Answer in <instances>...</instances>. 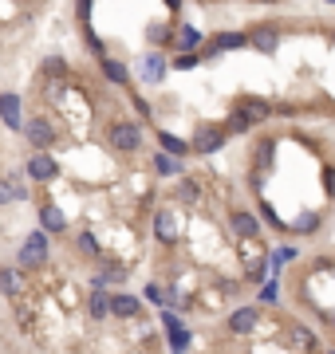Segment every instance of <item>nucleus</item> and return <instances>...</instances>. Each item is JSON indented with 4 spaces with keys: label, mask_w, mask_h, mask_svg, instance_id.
<instances>
[{
    "label": "nucleus",
    "mask_w": 335,
    "mask_h": 354,
    "mask_svg": "<svg viewBox=\"0 0 335 354\" xmlns=\"http://www.w3.org/2000/svg\"><path fill=\"white\" fill-rule=\"evenodd\" d=\"M174 67L177 71H190V67H197V55H193V51H182V55L174 59Z\"/></svg>",
    "instance_id": "c756f323"
},
{
    "label": "nucleus",
    "mask_w": 335,
    "mask_h": 354,
    "mask_svg": "<svg viewBox=\"0 0 335 354\" xmlns=\"http://www.w3.org/2000/svg\"><path fill=\"white\" fill-rule=\"evenodd\" d=\"M256 327H260V311H256V307H237V311L229 315V331H233V335H253Z\"/></svg>",
    "instance_id": "9d476101"
},
{
    "label": "nucleus",
    "mask_w": 335,
    "mask_h": 354,
    "mask_svg": "<svg viewBox=\"0 0 335 354\" xmlns=\"http://www.w3.org/2000/svg\"><path fill=\"white\" fill-rule=\"evenodd\" d=\"M245 44H249L245 32H221V36L209 40V51H237V48H245Z\"/></svg>",
    "instance_id": "ddd939ff"
},
{
    "label": "nucleus",
    "mask_w": 335,
    "mask_h": 354,
    "mask_svg": "<svg viewBox=\"0 0 335 354\" xmlns=\"http://www.w3.org/2000/svg\"><path fill=\"white\" fill-rule=\"evenodd\" d=\"M0 122L12 130V134H20L24 122H28V118H24V103H20L16 91H4V95H0Z\"/></svg>",
    "instance_id": "39448f33"
},
{
    "label": "nucleus",
    "mask_w": 335,
    "mask_h": 354,
    "mask_svg": "<svg viewBox=\"0 0 335 354\" xmlns=\"http://www.w3.org/2000/svg\"><path fill=\"white\" fill-rule=\"evenodd\" d=\"M221 146H225V130H217V126L193 134V150H197V154H213V150H221Z\"/></svg>",
    "instance_id": "9b49d317"
},
{
    "label": "nucleus",
    "mask_w": 335,
    "mask_h": 354,
    "mask_svg": "<svg viewBox=\"0 0 335 354\" xmlns=\"http://www.w3.org/2000/svg\"><path fill=\"white\" fill-rule=\"evenodd\" d=\"M197 197H201V189H197V185H193L190 177H186V181H177V201H186V205H193V201H197Z\"/></svg>",
    "instance_id": "b1692460"
},
{
    "label": "nucleus",
    "mask_w": 335,
    "mask_h": 354,
    "mask_svg": "<svg viewBox=\"0 0 335 354\" xmlns=\"http://www.w3.org/2000/svg\"><path fill=\"white\" fill-rule=\"evenodd\" d=\"M233 232L245 236V241H253V236H260V225H256V217H249V213H233Z\"/></svg>",
    "instance_id": "aec40b11"
},
{
    "label": "nucleus",
    "mask_w": 335,
    "mask_h": 354,
    "mask_svg": "<svg viewBox=\"0 0 335 354\" xmlns=\"http://www.w3.org/2000/svg\"><path fill=\"white\" fill-rule=\"evenodd\" d=\"M134 71H138V79L142 83H162L166 79V55H162V51H146Z\"/></svg>",
    "instance_id": "6e6552de"
},
{
    "label": "nucleus",
    "mask_w": 335,
    "mask_h": 354,
    "mask_svg": "<svg viewBox=\"0 0 335 354\" xmlns=\"http://www.w3.org/2000/svg\"><path fill=\"white\" fill-rule=\"evenodd\" d=\"M162 323H166V331H170V346H174V351H186V346H190V331L182 327V319L170 315V311H162Z\"/></svg>",
    "instance_id": "f8f14e48"
},
{
    "label": "nucleus",
    "mask_w": 335,
    "mask_h": 354,
    "mask_svg": "<svg viewBox=\"0 0 335 354\" xmlns=\"http://www.w3.org/2000/svg\"><path fill=\"white\" fill-rule=\"evenodd\" d=\"M75 16H79V28L91 24V0H75Z\"/></svg>",
    "instance_id": "cd10ccee"
},
{
    "label": "nucleus",
    "mask_w": 335,
    "mask_h": 354,
    "mask_svg": "<svg viewBox=\"0 0 335 354\" xmlns=\"http://www.w3.org/2000/svg\"><path fill=\"white\" fill-rule=\"evenodd\" d=\"M24 169H28V177H32V181L48 185V181H55V177H60V161L51 158L48 150H36L32 158H28V165H24Z\"/></svg>",
    "instance_id": "20e7f679"
},
{
    "label": "nucleus",
    "mask_w": 335,
    "mask_h": 354,
    "mask_svg": "<svg viewBox=\"0 0 335 354\" xmlns=\"http://www.w3.org/2000/svg\"><path fill=\"white\" fill-rule=\"evenodd\" d=\"M269 103H260V98H240L237 107H233V114H229V130H249L253 122H260V118H269Z\"/></svg>",
    "instance_id": "7ed1b4c3"
},
{
    "label": "nucleus",
    "mask_w": 335,
    "mask_h": 354,
    "mask_svg": "<svg viewBox=\"0 0 335 354\" xmlns=\"http://www.w3.org/2000/svg\"><path fill=\"white\" fill-rule=\"evenodd\" d=\"M292 342H296L300 351H312V346H316V335H312L308 327H292Z\"/></svg>",
    "instance_id": "393cba45"
},
{
    "label": "nucleus",
    "mask_w": 335,
    "mask_h": 354,
    "mask_svg": "<svg viewBox=\"0 0 335 354\" xmlns=\"http://www.w3.org/2000/svg\"><path fill=\"white\" fill-rule=\"evenodd\" d=\"M249 44H253L256 51H264V55H272V51H276V44H280V36H276V28H253V36H249Z\"/></svg>",
    "instance_id": "4468645a"
},
{
    "label": "nucleus",
    "mask_w": 335,
    "mask_h": 354,
    "mask_svg": "<svg viewBox=\"0 0 335 354\" xmlns=\"http://www.w3.org/2000/svg\"><path fill=\"white\" fill-rule=\"evenodd\" d=\"M166 8H170V12H177V8H182V0H166Z\"/></svg>",
    "instance_id": "72a5a7b5"
},
{
    "label": "nucleus",
    "mask_w": 335,
    "mask_h": 354,
    "mask_svg": "<svg viewBox=\"0 0 335 354\" xmlns=\"http://www.w3.org/2000/svg\"><path fill=\"white\" fill-rule=\"evenodd\" d=\"M16 201H20V193H16V185H12V177L0 174V209L4 205H16Z\"/></svg>",
    "instance_id": "5701e85b"
},
{
    "label": "nucleus",
    "mask_w": 335,
    "mask_h": 354,
    "mask_svg": "<svg viewBox=\"0 0 335 354\" xmlns=\"http://www.w3.org/2000/svg\"><path fill=\"white\" fill-rule=\"evenodd\" d=\"M99 64H103V75H107L111 83H119V87H123V83H130L127 64H119V59H111V55H99Z\"/></svg>",
    "instance_id": "f3484780"
},
{
    "label": "nucleus",
    "mask_w": 335,
    "mask_h": 354,
    "mask_svg": "<svg viewBox=\"0 0 335 354\" xmlns=\"http://www.w3.org/2000/svg\"><path fill=\"white\" fill-rule=\"evenodd\" d=\"M24 138L32 150H51L55 146V126H51L48 118H28L24 122Z\"/></svg>",
    "instance_id": "423d86ee"
},
{
    "label": "nucleus",
    "mask_w": 335,
    "mask_h": 354,
    "mask_svg": "<svg viewBox=\"0 0 335 354\" xmlns=\"http://www.w3.org/2000/svg\"><path fill=\"white\" fill-rule=\"evenodd\" d=\"M260 299H264V303H276V284H269V288L260 291Z\"/></svg>",
    "instance_id": "473e14b6"
},
{
    "label": "nucleus",
    "mask_w": 335,
    "mask_h": 354,
    "mask_svg": "<svg viewBox=\"0 0 335 354\" xmlns=\"http://www.w3.org/2000/svg\"><path fill=\"white\" fill-rule=\"evenodd\" d=\"M154 236H158L162 244H174L177 236H182V221H177L174 209H158V213H154Z\"/></svg>",
    "instance_id": "0eeeda50"
},
{
    "label": "nucleus",
    "mask_w": 335,
    "mask_h": 354,
    "mask_svg": "<svg viewBox=\"0 0 335 354\" xmlns=\"http://www.w3.org/2000/svg\"><path fill=\"white\" fill-rule=\"evenodd\" d=\"M332 323H335V319H332Z\"/></svg>",
    "instance_id": "f704fd0d"
},
{
    "label": "nucleus",
    "mask_w": 335,
    "mask_h": 354,
    "mask_svg": "<svg viewBox=\"0 0 335 354\" xmlns=\"http://www.w3.org/2000/svg\"><path fill=\"white\" fill-rule=\"evenodd\" d=\"M158 142L166 154H177V158H186L193 150V142H186V138H177V134H170V130H158Z\"/></svg>",
    "instance_id": "dca6fc26"
},
{
    "label": "nucleus",
    "mask_w": 335,
    "mask_h": 354,
    "mask_svg": "<svg viewBox=\"0 0 335 354\" xmlns=\"http://www.w3.org/2000/svg\"><path fill=\"white\" fill-rule=\"evenodd\" d=\"M75 248H79L83 256H99V241L91 232H79V236H75Z\"/></svg>",
    "instance_id": "a878e982"
},
{
    "label": "nucleus",
    "mask_w": 335,
    "mask_h": 354,
    "mask_svg": "<svg viewBox=\"0 0 335 354\" xmlns=\"http://www.w3.org/2000/svg\"><path fill=\"white\" fill-rule=\"evenodd\" d=\"M67 64L60 59V55H51V59H44V75H64Z\"/></svg>",
    "instance_id": "c85d7f7f"
},
{
    "label": "nucleus",
    "mask_w": 335,
    "mask_h": 354,
    "mask_svg": "<svg viewBox=\"0 0 335 354\" xmlns=\"http://www.w3.org/2000/svg\"><path fill=\"white\" fill-rule=\"evenodd\" d=\"M197 44H201V32H197V28H190V24H182V28L174 32V48H182V51H193Z\"/></svg>",
    "instance_id": "412c9836"
},
{
    "label": "nucleus",
    "mask_w": 335,
    "mask_h": 354,
    "mask_svg": "<svg viewBox=\"0 0 335 354\" xmlns=\"http://www.w3.org/2000/svg\"><path fill=\"white\" fill-rule=\"evenodd\" d=\"M146 299H150V303H166V291H162L158 284H150V288H146Z\"/></svg>",
    "instance_id": "7c9ffc66"
},
{
    "label": "nucleus",
    "mask_w": 335,
    "mask_h": 354,
    "mask_svg": "<svg viewBox=\"0 0 335 354\" xmlns=\"http://www.w3.org/2000/svg\"><path fill=\"white\" fill-rule=\"evenodd\" d=\"M154 169H158V177H177L182 174V158L162 150V154H154Z\"/></svg>",
    "instance_id": "6ab92c4d"
},
{
    "label": "nucleus",
    "mask_w": 335,
    "mask_h": 354,
    "mask_svg": "<svg viewBox=\"0 0 335 354\" xmlns=\"http://www.w3.org/2000/svg\"><path fill=\"white\" fill-rule=\"evenodd\" d=\"M40 225L48 228V232H64L67 228V217L55 205H40Z\"/></svg>",
    "instance_id": "a211bd4d"
},
{
    "label": "nucleus",
    "mask_w": 335,
    "mask_h": 354,
    "mask_svg": "<svg viewBox=\"0 0 335 354\" xmlns=\"http://www.w3.org/2000/svg\"><path fill=\"white\" fill-rule=\"evenodd\" d=\"M48 252H51L48 228H36V232H28L24 244H20L16 264H20V268H44V264H48Z\"/></svg>",
    "instance_id": "f257e3e1"
},
{
    "label": "nucleus",
    "mask_w": 335,
    "mask_h": 354,
    "mask_svg": "<svg viewBox=\"0 0 335 354\" xmlns=\"http://www.w3.org/2000/svg\"><path fill=\"white\" fill-rule=\"evenodd\" d=\"M87 311H91V319H107V315H111V291L95 288L91 299H87Z\"/></svg>",
    "instance_id": "2eb2a0df"
},
{
    "label": "nucleus",
    "mask_w": 335,
    "mask_h": 354,
    "mask_svg": "<svg viewBox=\"0 0 335 354\" xmlns=\"http://www.w3.org/2000/svg\"><path fill=\"white\" fill-rule=\"evenodd\" d=\"M146 36L158 44V40H166V28H162V24H150V28H146Z\"/></svg>",
    "instance_id": "2f4dec72"
},
{
    "label": "nucleus",
    "mask_w": 335,
    "mask_h": 354,
    "mask_svg": "<svg viewBox=\"0 0 335 354\" xmlns=\"http://www.w3.org/2000/svg\"><path fill=\"white\" fill-rule=\"evenodd\" d=\"M8 177H12V185H16L20 201H28V181H24V177H28V169H24V174H20V169H8Z\"/></svg>",
    "instance_id": "bb28decb"
},
{
    "label": "nucleus",
    "mask_w": 335,
    "mask_h": 354,
    "mask_svg": "<svg viewBox=\"0 0 335 354\" xmlns=\"http://www.w3.org/2000/svg\"><path fill=\"white\" fill-rule=\"evenodd\" d=\"M0 291H4V295H16V291H20V264L0 272Z\"/></svg>",
    "instance_id": "4be33fe9"
},
{
    "label": "nucleus",
    "mask_w": 335,
    "mask_h": 354,
    "mask_svg": "<svg viewBox=\"0 0 335 354\" xmlns=\"http://www.w3.org/2000/svg\"><path fill=\"white\" fill-rule=\"evenodd\" d=\"M142 311V299L130 295V291H111V315L114 319H134Z\"/></svg>",
    "instance_id": "1a4fd4ad"
},
{
    "label": "nucleus",
    "mask_w": 335,
    "mask_h": 354,
    "mask_svg": "<svg viewBox=\"0 0 335 354\" xmlns=\"http://www.w3.org/2000/svg\"><path fill=\"white\" fill-rule=\"evenodd\" d=\"M107 142H111V150H119V154H134V150L142 146V126H138V122H127V118H114L111 126H107Z\"/></svg>",
    "instance_id": "f03ea898"
}]
</instances>
